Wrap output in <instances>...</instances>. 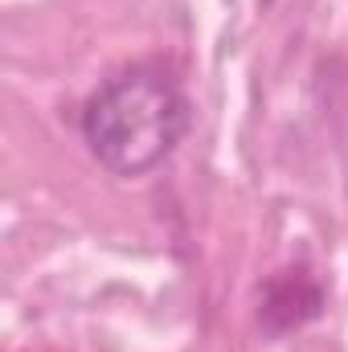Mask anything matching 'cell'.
Masks as SVG:
<instances>
[{
  "mask_svg": "<svg viewBox=\"0 0 348 352\" xmlns=\"http://www.w3.org/2000/svg\"><path fill=\"white\" fill-rule=\"evenodd\" d=\"M188 94L160 66H131L107 78L83 107V140L111 176H148L188 131Z\"/></svg>",
  "mask_w": 348,
  "mask_h": 352,
  "instance_id": "obj_1",
  "label": "cell"
},
{
  "mask_svg": "<svg viewBox=\"0 0 348 352\" xmlns=\"http://www.w3.org/2000/svg\"><path fill=\"white\" fill-rule=\"evenodd\" d=\"M303 283H307V270H299V278H295V270H283V274L266 287V299H262V316H259V320H266V328H270V332H287L291 324L299 328L303 320H312V316L320 311V303H303V311H291L287 320H270L274 311H283V307H279V291H283V287H295V291H299ZM283 303H299V295H295V299H283Z\"/></svg>",
  "mask_w": 348,
  "mask_h": 352,
  "instance_id": "obj_2",
  "label": "cell"
}]
</instances>
